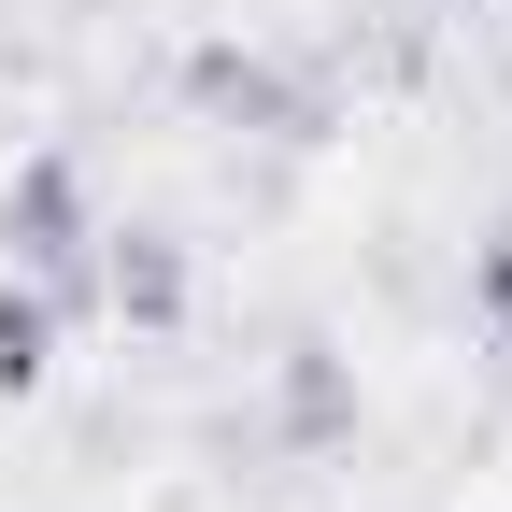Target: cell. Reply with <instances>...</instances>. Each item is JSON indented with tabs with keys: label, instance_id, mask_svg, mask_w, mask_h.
Segmentation results:
<instances>
[{
	"label": "cell",
	"instance_id": "obj_1",
	"mask_svg": "<svg viewBox=\"0 0 512 512\" xmlns=\"http://www.w3.org/2000/svg\"><path fill=\"white\" fill-rule=\"evenodd\" d=\"M86 242H100V214H86V171L72 157H15V185H0V256L15 271H43L57 299H86Z\"/></svg>",
	"mask_w": 512,
	"mask_h": 512
},
{
	"label": "cell",
	"instance_id": "obj_2",
	"mask_svg": "<svg viewBox=\"0 0 512 512\" xmlns=\"http://www.w3.org/2000/svg\"><path fill=\"white\" fill-rule=\"evenodd\" d=\"M86 256H100V313H114V328H143V342L185 328L200 285H185V242H171V228H100Z\"/></svg>",
	"mask_w": 512,
	"mask_h": 512
},
{
	"label": "cell",
	"instance_id": "obj_3",
	"mask_svg": "<svg viewBox=\"0 0 512 512\" xmlns=\"http://www.w3.org/2000/svg\"><path fill=\"white\" fill-rule=\"evenodd\" d=\"M57 328H72V299H57L43 271L0 285V399H43L57 384Z\"/></svg>",
	"mask_w": 512,
	"mask_h": 512
},
{
	"label": "cell",
	"instance_id": "obj_4",
	"mask_svg": "<svg viewBox=\"0 0 512 512\" xmlns=\"http://www.w3.org/2000/svg\"><path fill=\"white\" fill-rule=\"evenodd\" d=\"M470 313H484V342L512 356V228H498V242L470 256Z\"/></svg>",
	"mask_w": 512,
	"mask_h": 512
}]
</instances>
